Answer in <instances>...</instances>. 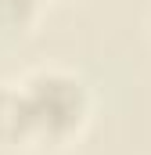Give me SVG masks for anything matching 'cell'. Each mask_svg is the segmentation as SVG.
I'll use <instances>...</instances> for the list:
<instances>
[{"mask_svg":"<svg viewBox=\"0 0 151 155\" xmlns=\"http://www.w3.org/2000/svg\"><path fill=\"white\" fill-rule=\"evenodd\" d=\"M25 126H29V152H65L86 134L94 119V94L86 79L43 65L18 79Z\"/></svg>","mask_w":151,"mask_h":155,"instance_id":"cell-1","label":"cell"},{"mask_svg":"<svg viewBox=\"0 0 151 155\" xmlns=\"http://www.w3.org/2000/svg\"><path fill=\"white\" fill-rule=\"evenodd\" d=\"M0 152H29V126L18 83H0Z\"/></svg>","mask_w":151,"mask_h":155,"instance_id":"cell-2","label":"cell"},{"mask_svg":"<svg viewBox=\"0 0 151 155\" xmlns=\"http://www.w3.org/2000/svg\"><path fill=\"white\" fill-rule=\"evenodd\" d=\"M47 0H0V36L22 40L40 25Z\"/></svg>","mask_w":151,"mask_h":155,"instance_id":"cell-3","label":"cell"},{"mask_svg":"<svg viewBox=\"0 0 151 155\" xmlns=\"http://www.w3.org/2000/svg\"><path fill=\"white\" fill-rule=\"evenodd\" d=\"M148 33H151V22H148Z\"/></svg>","mask_w":151,"mask_h":155,"instance_id":"cell-4","label":"cell"}]
</instances>
